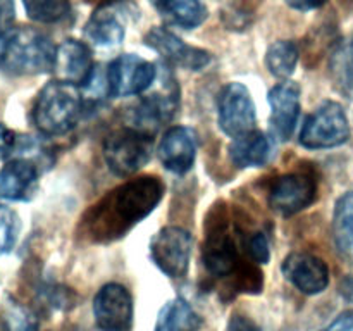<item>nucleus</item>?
<instances>
[{"instance_id":"obj_26","label":"nucleus","mask_w":353,"mask_h":331,"mask_svg":"<svg viewBox=\"0 0 353 331\" xmlns=\"http://www.w3.org/2000/svg\"><path fill=\"white\" fill-rule=\"evenodd\" d=\"M3 331H38V321L33 312L19 303H9L2 317Z\"/></svg>"},{"instance_id":"obj_10","label":"nucleus","mask_w":353,"mask_h":331,"mask_svg":"<svg viewBox=\"0 0 353 331\" xmlns=\"http://www.w3.org/2000/svg\"><path fill=\"white\" fill-rule=\"evenodd\" d=\"M317 199V179L310 172H288L272 183L269 205L281 216H295Z\"/></svg>"},{"instance_id":"obj_16","label":"nucleus","mask_w":353,"mask_h":331,"mask_svg":"<svg viewBox=\"0 0 353 331\" xmlns=\"http://www.w3.org/2000/svg\"><path fill=\"white\" fill-rule=\"evenodd\" d=\"M54 72L59 81L86 86L95 74V62L92 50L83 41L69 38L57 47Z\"/></svg>"},{"instance_id":"obj_15","label":"nucleus","mask_w":353,"mask_h":331,"mask_svg":"<svg viewBox=\"0 0 353 331\" xmlns=\"http://www.w3.org/2000/svg\"><path fill=\"white\" fill-rule=\"evenodd\" d=\"M300 86L295 81L285 79L269 92L271 107V130L278 140L286 141L295 131L300 117Z\"/></svg>"},{"instance_id":"obj_12","label":"nucleus","mask_w":353,"mask_h":331,"mask_svg":"<svg viewBox=\"0 0 353 331\" xmlns=\"http://www.w3.org/2000/svg\"><path fill=\"white\" fill-rule=\"evenodd\" d=\"M145 43L157 52L168 64L188 69V71H202L212 61V55L207 50L185 43L168 28L155 26L145 34Z\"/></svg>"},{"instance_id":"obj_23","label":"nucleus","mask_w":353,"mask_h":331,"mask_svg":"<svg viewBox=\"0 0 353 331\" xmlns=\"http://www.w3.org/2000/svg\"><path fill=\"white\" fill-rule=\"evenodd\" d=\"M199 328L200 316L183 299L164 303L155 323V331H196Z\"/></svg>"},{"instance_id":"obj_29","label":"nucleus","mask_w":353,"mask_h":331,"mask_svg":"<svg viewBox=\"0 0 353 331\" xmlns=\"http://www.w3.org/2000/svg\"><path fill=\"white\" fill-rule=\"evenodd\" d=\"M245 248L248 252V257L257 264H268L271 257V248L269 240L264 233H254L245 240Z\"/></svg>"},{"instance_id":"obj_18","label":"nucleus","mask_w":353,"mask_h":331,"mask_svg":"<svg viewBox=\"0 0 353 331\" xmlns=\"http://www.w3.org/2000/svg\"><path fill=\"white\" fill-rule=\"evenodd\" d=\"M85 34L97 47H116L124 40L126 23L117 0H107L97 7L86 23Z\"/></svg>"},{"instance_id":"obj_3","label":"nucleus","mask_w":353,"mask_h":331,"mask_svg":"<svg viewBox=\"0 0 353 331\" xmlns=\"http://www.w3.org/2000/svg\"><path fill=\"white\" fill-rule=\"evenodd\" d=\"M83 114V95L71 83H47L33 106V123L47 137H61L78 124Z\"/></svg>"},{"instance_id":"obj_6","label":"nucleus","mask_w":353,"mask_h":331,"mask_svg":"<svg viewBox=\"0 0 353 331\" xmlns=\"http://www.w3.org/2000/svg\"><path fill=\"white\" fill-rule=\"evenodd\" d=\"M159 88L145 92L141 102L133 110L134 130L152 134L162 123L171 119L179 106V86L168 69H159Z\"/></svg>"},{"instance_id":"obj_5","label":"nucleus","mask_w":353,"mask_h":331,"mask_svg":"<svg viewBox=\"0 0 353 331\" xmlns=\"http://www.w3.org/2000/svg\"><path fill=\"white\" fill-rule=\"evenodd\" d=\"M152 155V134L134 128L112 131L103 141V157L117 176H131L140 171Z\"/></svg>"},{"instance_id":"obj_34","label":"nucleus","mask_w":353,"mask_h":331,"mask_svg":"<svg viewBox=\"0 0 353 331\" xmlns=\"http://www.w3.org/2000/svg\"><path fill=\"white\" fill-rule=\"evenodd\" d=\"M285 2L296 10H314L323 7L327 0H285Z\"/></svg>"},{"instance_id":"obj_4","label":"nucleus","mask_w":353,"mask_h":331,"mask_svg":"<svg viewBox=\"0 0 353 331\" xmlns=\"http://www.w3.org/2000/svg\"><path fill=\"white\" fill-rule=\"evenodd\" d=\"M57 47L47 34L31 28H17L7 34L2 68L16 76L54 71Z\"/></svg>"},{"instance_id":"obj_11","label":"nucleus","mask_w":353,"mask_h":331,"mask_svg":"<svg viewBox=\"0 0 353 331\" xmlns=\"http://www.w3.org/2000/svg\"><path fill=\"white\" fill-rule=\"evenodd\" d=\"M217 119L221 130L231 138L255 130V103L241 83H228L217 99Z\"/></svg>"},{"instance_id":"obj_21","label":"nucleus","mask_w":353,"mask_h":331,"mask_svg":"<svg viewBox=\"0 0 353 331\" xmlns=\"http://www.w3.org/2000/svg\"><path fill=\"white\" fill-rule=\"evenodd\" d=\"M165 23L183 30H195L207 19V9L200 0H152Z\"/></svg>"},{"instance_id":"obj_8","label":"nucleus","mask_w":353,"mask_h":331,"mask_svg":"<svg viewBox=\"0 0 353 331\" xmlns=\"http://www.w3.org/2000/svg\"><path fill=\"white\" fill-rule=\"evenodd\" d=\"M157 66L134 54H123L107 68L105 88L112 99L143 95L155 83Z\"/></svg>"},{"instance_id":"obj_2","label":"nucleus","mask_w":353,"mask_h":331,"mask_svg":"<svg viewBox=\"0 0 353 331\" xmlns=\"http://www.w3.org/2000/svg\"><path fill=\"white\" fill-rule=\"evenodd\" d=\"M238 230L231 223L224 205H216L205 221L203 264L214 278H231L238 292H262L264 278L257 262H247L240 255L236 240Z\"/></svg>"},{"instance_id":"obj_27","label":"nucleus","mask_w":353,"mask_h":331,"mask_svg":"<svg viewBox=\"0 0 353 331\" xmlns=\"http://www.w3.org/2000/svg\"><path fill=\"white\" fill-rule=\"evenodd\" d=\"M331 72L334 76V81L341 86V90H350L353 86V50L352 47L336 48L331 59Z\"/></svg>"},{"instance_id":"obj_20","label":"nucleus","mask_w":353,"mask_h":331,"mask_svg":"<svg viewBox=\"0 0 353 331\" xmlns=\"http://www.w3.org/2000/svg\"><path fill=\"white\" fill-rule=\"evenodd\" d=\"M230 157L236 168H262L271 157V141L262 131L252 130L233 138Z\"/></svg>"},{"instance_id":"obj_22","label":"nucleus","mask_w":353,"mask_h":331,"mask_svg":"<svg viewBox=\"0 0 353 331\" xmlns=\"http://www.w3.org/2000/svg\"><path fill=\"white\" fill-rule=\"evenodd\" d=\"M333 240L340 257L353 264V192L343 193L334 205Z\"/></svg>"},{"instance_id":"obj_17","label":"nucleus","mask_w":353,"mask_h":331,"mask_svg":"<svg viewBox=\"0 0 353 331\" xmlns=\"http://www.w3.org/2000/svg\"><path fill=\"white\" fill-rule=\"evenodd\" d=\"M159 159L165 169L185 174L196 157V133L188 126H174L165 131L159 145Z\"/></svg>"},{"instance_id":"obj_24","label":"nucleus","mask_w":353,"mask_h":331,"mask_svg":"<svg viewBox=\"0 0 353 331\" xmlns=\"http://www.w3.org/2000/svg\"><path fill=\"white\" fill-rule=\"evenodd\" d=\"M299 55V47L295 41H274L265 54V64H268L269 72L279 79H288L295 72Z\"/></svg>"},{"instance_id":"obj_28","label":"nucleus","mask_w":353,"mask_h":331,"mask_svg":"<svg viewBox=\"0 0 353 331\" xmlns=\"http://www.w3.org/2000/svg\"><path fill=\"white\" fill-rule=\"evenodd\" d=\"M19 233V217L7 207L0 205V255L12 250Z\"/></svg>"},{"instance_id":"obj_37","label":"nucleus","mask_w":353,"mask_h":331,"mask_svg":"<svg viewBox=\"0 0 353 331\" xmlns=\"http://www.w3.org/2000/svg\"><path fill=\"white\" fill-rule=\"evenodd\" d=\"M352 50H353V43H352Z\"/></svg>"},{"instance_id":"obj_31","label":"nucleus","mask_w":353,"mask_h":331,"mask_svg":"<svg viewBox=\"0 0 353 331\" xmlns=\"http://www.w3.org/2000/svg\"><path fill=\"white\" fill-rule=\"evenodd\" d=\"M14 0H0V31L9 28L14 21Z\"/></svg>"},{"instance_id":"obj_19","label":"nucleus","mask_w":353,"mask_h":331,"mask_svg":"<svg viewBox=\"0 0 353 331\" xmlns=\"http://www.w3.org/2000/svg\"><path fill=\"white\" fill-rule=\"evenodd\" d=\"M38 168L30 159H12L0 169V202H24L34 195Z\"/></svg>"},{"instance_id":"obj_32","label":"nucleus","mask_w":353,"mask_h":331,"mask_svg":"<svg viewBox=\"0 0 353 331\" xmlns=\"http://www.w3.org/2000/svg\"><path fill=\"white\" fill-rule=\"evenodd\" d=\"M323 331H353V312L348 310V312L340 314L333 323L327 328H324Z\"/></svg>"},{"instance_id":"obj_7","label":"nucleus","mask_w":353,"mask_h":331,"mask_svg":"<svg viewBox=\"0 0 353 331\" xmlns=\"http://www.w3.org/2000/svg\"><path fill=\"white\" fill-rule=\"evenodd\" d=\"M350 138V124L343 107L336 102H324L305 121L300 133V145L312 150L334 148Z\"/></svg>"},{"instance_id":"obj_14","label":"nucleus","mask_w":353,"mask_h":331,"mask_svg":"<svg viewBox=\"0 0 353 331\" xmlns=\"http://www.w3.org/2000/svg\"><path fill=\"white\" fill-rule=\"evenodd\" d=\"M285 278L305 295L323 293L330 285V269L323 259L307 252H293L283 261Z\"/></svg>"},{"instance_id":"obj_30","label":"nucleus","mask_w":353,"mask_h":331,"mask_svg":"<svg viewBox=\"0 0 353 331\" xmlns=\"http://www.w3.org/2000/svg\"><path fill=\"white\" fill-rule=\"evenodd\" d=\"M226 331H261L257 324L247 316H240V314H234L233 317L228 323Z\"/></svg>"},{"instance_id":"obj_35","label":"nucleus","mask_w":353,"mask_h":331,"mask_svg":"<svg viewBox=\"0 0 353 331\" xmlns=\"http://www.w3.org/2000/svg\"><path fill=\"white\" fill-rule=\"evenodd\" d=\"M341 295L353 303V278H348L347 281L341 285Z\"/></svg>"},{"instance_id":"obj_36","label":"nucleus","mask_w":353,"mask_h":331,"mask_svg":"<svg viewBox=\"0 0 353 331\" xmlns=\"http://www.w3.org/2000/svg\"><path fill=\"white\" fill-rule=\"evenodd\" d=\"M6 45H7V34L3 31H0V66H2L3 61V52H6Z\"/></svg>"},{"instance_id":"obj_9","label":"nucleus","mask_w":353,"mask_h":331,"mask_svg":"<svg viewBox=\"0 0 353 331\" xmlns=\"http://www.w3.org/2000/svg\"><path fill=\"white\" fill-rule=\"evenodd\" d=\"M192 234L179 226H168L150 241V257L169 278L186 274L192 257Z\"/></svg>"},{"instance_id":"obj_13","label":"nucleus","mask_w":353,"mask_h":331,"mask_svg":"<svg viewBox=\"0 0 353 331\" xmlns=\"http://www.w3.org/2000/svg\"><path fill=\"white\" fill-rule=\"evenodd\" d=\"M93 316L102 331H130L133 324V299L123 285L109 283L93 299Z\"/></svg>"},{"instance_id":"obj_25","label":"nucleus","mask_w":353,"mask_h":331,"mask_svg":"<svg viewBox=\"0 0 353 331\" xmlns=\"http://www.w3.org/2000/svg\"><path fill=\"white\" fill-rule=\"evenodd\" d=\"M28 17L41 24H55L71 16L69 0H23Z\"/></svg>"},{"instance_id":"obj_33","label":"nucleus","mask_w":353,"mask_h":331,"mask_svg":"<svg viewBox=\"0 0 353 331\" xmlns=\"http://www.w3.org/2000/svg\"><path fill=\"white\" fill-rule=\"evenodd\" d=\"M14 147V134L0 123V159L6 157Z\"/></svg>"},{"instance_id":"obj_1","label":"nucleus","mask_w":353,"mask_h":331,"mask_svg":"<svg viewBox=\"0 0 353 331\" xmlns=\"http://www.w3.org/2000/svg\"><path fill=\"white\" fill-rule=\"evenodd\" d=\"M164 197V185L157 176L130 179L110 190L81 219L83 234L97 243H107L124 237L143 221Z\"/></svg>"}]
</instances>
